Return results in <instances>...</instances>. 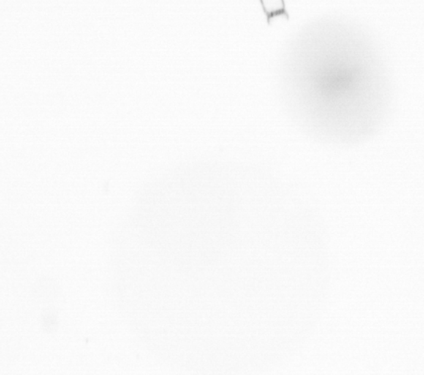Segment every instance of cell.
I'll list each match as a JSON object with an SVG mask.
<instances>
[{
    "label": "cell",
    "mask_w": 424,
    "mask_h": 375,
    "mask_svg": "<svg viewBox=\"0 0 424 375\" xmlns=\"http://www.w3.org/2000/svg\"><path fill=\"white\" fill-rule=\"evenodd\" d=\"M262 3L269 16L279 14L284 10L283 0H262Z\"/></svg>",
    "instance_id": "1"
}]
</instances>
